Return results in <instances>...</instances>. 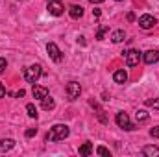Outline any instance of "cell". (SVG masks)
Wrapping results in <instances>:
<instances>
[{
  "label": "cell",
  "mask_w": 159,
  "mask_h": 157,
  "mask_svg": "<svg viewBox=\"0 0 159 157\" xmlns=\"http://www.w3.org/2000/svg\"><path fill=\"white\" fill-rule=\"evenodd\" d=\"M115 122L119 124V128L126 129V131H131V129L135 128V126L131 124L129 117H128V113H124V111H119V113H117V117H115Z\"/></svg>",
  "instance_id": "cell-3"
},
{
  "label": "cell",
  "mask_w": 159,
  "mask_h": 157,
  "mask_svg": "<svg viewBox=\"0 0 159 157\" xmlns=\"http://www.w3.org/2000/svg\"><path fill=\"white\" fill-rule=\"evenodd\" d=\"M13 146H15V141L13 139H0V154L9 152Z\"/></svg>",
  "instance_id": "cell-11"
},
{
  "label": "cell",
  "mask_w": 159,
  "mask_h": 157,
  "mask_svg": "<svg viewBox=\"0 0 159 157\" xmlns=\"http://www.w3.org/2000/svg\"><path fill=\"white\" fill-rule=\"evenodd\" d=\"M124 39H126V32H124V30H115V32L111 34V41H113V43H122Z\"/></svg>",
  "instance_id": "cell-16"
},
{
  "label": "cell",
  "mask_w": 159,
  "mask_h": 157,
  "mask_svg": "<svg viewBox=\"0 0 159 157\" xmlns=\"http://www.w3.org/2000/svg\"><path fill=\"white\" fill-rule=\"evenodd\" d=\"M148 118H150V115H148L144 109H139V111L135 113V120H137L139 124H144V122H148Z\"/></svg>",
  "instance_id": "cell-18"
},
{
  "label": "cell",
  "mask_w": 159,
  "mask_h": 157,
  "mask_svg": "<svg viewBox=\"0 0 159 157\" xmlns=\"http://www.w3.org/2000/svg\"><path fill=\"white\" fill-rule=\"evenodd\" d=\"M69 135H70L69 126H65V124H56V126H52V129L46 133V141H48V142H57V141L67 139Z\"/></svg>",
  "instance_id": "cell-1"
},
{
  "label": "cell",
  "mask_w": 159,
  "mask_h": 157,
  "mask_svg": "<svg viewBox=\"0 0 159 157\" xmlns=\"http://www.w3.org/2000/svg\"><path fill=\"white\" fill-rule=\"evenodd\" d=\"M65 91H67V98L69 100H76L81 94V85H80L78 81H69L67 87H65Z\"/></svg>",
  "instance_id": "cell-4"
},
{
  "label": "cell",
  "mask_w": 159,
  "mask_h": 157,
  "mask_svg": "<svg viewBox=\"0 0 159 157\" xmlns=\"http://www.w3.org/2000/svg\"><path fill=\"white\" fill-rule=\"evenodd\" d=\"M117 2H120V0H117Z\"/></svg>",
  "instance_id": "cell-32"
},
{
  "label": "cell",
  "mask_w": 159,
  "mask_h": 157,
  "mask_svg": "<svg viewBox=\"0 0 159 157\" xmlns=\"http://www.w3.org/2000/svg\"><path fill=\"white\" fill-rule=\"evenodd\" d=\"M41 102H43V109H44V111H52V109L56 107V102H54V98H52L50 94H48V96H44Z\"/></svg>",
  "instance_id": "cell-12"
},
{
  "label": "cell",
  "mask_w": 159,
  "mask_h": 157,
  "mask_svg": "<svg viewBox=\"0 0 159 157\" xmlns=\"http://www.w3.org/2000/svg\"><path fill=\"white\" fill-rule=\"evenodd\" d=\"M46 52H48V56H50L52 61H56V63H61L63 61V54H61V50L57 48L56 43H48L46 44Z\"/></svg>",
  "instance_id": "cell-5"
},
{
  "label": "cell",
  "mask_w": 159,
  "mask_h": 157,
  "mask_svg": "<svg viewBox=\"0 0 159 157\" xmlns=\"http://www.w3.org/2000/svg\"><path fill=\"white\" fill-rule=\"evenodd\" d=\"M69 15H70L72 19H80V17H83V7H81V6H72V7L69 9Z\"/></svg>",
  "instance_id": "cell-15"
},
{
  "label": "cell",
  "mask_w": 159,
  "mask_h": 157,
  "mask_svg": "<svg viewBox=\"0 0 159 157\" xmlns=\"http://www.w3.org/2000/svg\"><path fill=\"white\" fill-rule=\"evenodd\" d=\"M143 59H144L146 65L157 63L159 61V50H148V52H144V54H143Z\"/></svg>",
  "instance_id": "cell-9"
},
{
  "label": "cell",
  "mask_w": 159,
  "mask_h": 157,
  "mask_svg": "<svg viewBox=\"0 0 159 157\" xmlns=\"http://www.w3.org/2000/svg\"><path fill=\"white\" fill-rule=\"evenodd\" d=\"M6 67H7V61H6L4 57H0V74L6 70Z\"/></svg>",
  "instance_id": "cell-25"
},
{
  "label": "cell",
  "mask_w": 159,
  "mask_h": 157,
  "mask_svg": "<svg viewBox=\"0 0 159 157\" xmlns=\"http://www.w3.org/2000/svg\"><path fill=\"white\" fill-rule=\"evenodd\" d=\"M91 154H93V144H91V142H83V144L80 146V155L87 157V155H91Z\"/></svg>",
  "instance_id": "cell-17"
},
{
  "label": "cell",
  "mask_w": 159,
  "mask_h": 157,
  "mask_svg": "<svg viewBox=\"0 0 159 157\" xmlns=\"http://www.w3.org/2000/svg\"><path fill=\"white\" fill-rule=\"evenodd\" d=\"M93 4H102V2H106V0H91Z\"/></svg>",
  "instance_id": "cell-31"
},
{
  "label": "cell",
  "mask_w": 159,
  "mask_h": 157,
  "mask_svg": "<svg viewBox=\"0 0 159 157\" xmlns=\"http://www.w3.org/2000/svg\"><path fill=\"white\" fill-rule=\"evenodd\" d=\"M41 74H43L41 65H30V67L24 70V79H26L28 83H35V81L41 78Z\"/></svg>",
  "instance_id": "cell-2"
},
{
  "label": "cell",
  "mask_w": 159,
  "mask_h": 157,
  "mask_svg": "<svg viewBox=\"0 0 159 157\" xmlns=\"http://www.w3.org/2000/svg\"><path fill=\"white\" fill-rule=\"evenodd\" d=\"M6 96V89H4V85L0 83V98H4Z\"/></svg>",
  "instance_id": "cell-28"
},
{
  "label": "cell",
  "mask_w": 159,
  "mask_h": 157,
  "mask_svg": "<svg viewBox=\"0 0 159 157\" xmlns=\"http://www.w3.org/2000/svg\"><path fill=\"white\" fill-rule=\"evenodd\" d=\"M93 15H94V17H96V19H98V17H100V15H102V11H100V9H93Z\"/></svg>",
  "instance_id": "cell-29"
},
{
  "label": "cell",
  "mask_w": 159,
  "mask_h": 157,
  "mask_svg": "<svg viewBox=\"0 0 159 157\" xmlns=\"http://www.w3.org/2000/svg\"><path fill=\"white\" fill-rule=\"evenodd\" d=\"M124 57H126V65L128 67H137L139 61H141V57H143V54L139 50H129V52L124 54Z\"/></svg>",
  "instance_id": "cell-6"
},
{
  "label": "cell",
  "mask_w": 159,
  "mask_h": 157,
  "mask_svg": "<svg viewBox=\"0 0 159 157\" xmlns=\"http://www.w3.org/2000/svg\"><path fill=\"white\" fill-rule=\"evenodd\" d=\"M143 155L144 157H159V148L157 146H144L143 148Z\"/></svg>",
  "instance_id": "cell-13"
},
{
  "label": "cell",
  "mask_w": 159,
  "mask_h": 157,
  "mask_svg": "<svg viewBox=\"0 0 159 157\" xmlns=\"http://www.w3.org/2000/svg\"><path fill=\"white\" fill-rule=\"evenodd\" d=\"M113 79H115V83H126L128 81V72L126 70H117L115 74H113Z\"/></svg>",
  "instance_id": "cell-14"
},
{
  "label": "cell",
  "mask_w": 159,
  "mask_h": 157,
  "mask_svg": "<svg viewBox=\"0 0 159 157\" xmlns=\"http://www.w3.org/2000/svg\"><path fill=\"white\" fill-rule=\"evenodd\" d=\"M26 113H28L30 118H37V107H35L34 104H28V105H26Z\"/></svg>",
  "instance_id": "cell-20"
},
{
  "label": "cell",
  "mask_w": 159,
  "mask_h": 157,
  "mask_svg": "<svg viewBox=\"0 0 159 157\" xmlns=\"http://www.w3.org/2000/svg\"><path fill=\"white\" fill-rule=\"evenodd\" d=\"M63 11H65V7H63V4H61L59 0H50V2H48V13H50V15L61 17Z\"/></svg>",
  "instance_id": "cell-8"
},
{
  "label": "cell",
  "mask_w": 159,
  "mask_h": 157,
  "mask_svg": "<svg viewBox=\"0 0 159 157\" xmlns=\"http://www.w3.org/2000/svg\"><path fill=\"white\" fill-rule=\"evenodd\" d=\"M24 135H26V137L30 139V137H34V135H37V129H35V128H30V129H26V133H24Z\"/></svg>",
  "instance_id": "cell-24"
},
{
  "label": "cell",
  "mask_w": 159,
  "mask_h": 157,
  "mask_svg": "<svg viewBox=\"0 0 159 157\" xmlns=\"http://www.w3.org/2000/svg\"><path fill=\"white\" fill-rule=\"evenodd\" d=\"M96 154H98V155H106V157L111 155V152H109L107 148H104V146H98V148H96Z\"/></svg>",
  "instance_id": "cell-22"
},
{
  "label": "cell",
  "mask_w": 159,
  "mask_h": 157,
  "mask_svg": "<svg viewBox=\"0 0 159 157\" xmlns=\"http://www.w3.org/2000/svg\"><path fill=\"white\" fill-rule=\"evenodd\" d=\"M107 32H109V26H100V28H98V32H96V39L102 41V39H104V35H106Z\"/></svg>",
  "instance_id": "cell-21"
},
{
  "label": "cell",
  "mask_w": 159,
  "mask_h": 157,
  "mask_svg": "<svg viewBox=\"0 0 159 157\" xmlns=\"http://www.w3.org/2000/svg\"><path fill=\"white\" fill-rule=\"evenodd\" d=\"M157 24V19L154 17V15H141L139 17V26L143 28V30H150V28H154Z\"/></svg>",
  "instance_id": "cell-7"
},
{
  "label": "cell",
  "mask_w": 159,
  "mask_h": 157,
  "mask_svg": "<svg viewBox=\"0 0 159 157\" xmlns=\"http://www.w3.org/2000/svg\"><path fill=\"white\" fill-rule=\"evenodd\" d=\"M146 105L148 107H154V109H159V98H156V100H146Z\"/></svg>",
  "instance_id": "cell-23"
},
{
  "label": "cell",
  "mask_w": 159,
  "mask_h": 157,
  "mask_svg": "<svg viewBox=\"0 0 159 157\" xmlns=\"http://www.w3.org/2000/svg\"><path fill=\"white\" fill-rule=\"evenodd\" d=\"M32 94H34V98L43 100L44 96H48V89H46V87H39V85H34V89H32Z\"/></svg>",
  "instance_id": "cell-10"
},
{
  "label": "cell",
  "mask_w": 159,
  "mask_h": 157,
  "mask_svg": "<svg viewBox=\"0 0 159 157\" xmlns=\"http://www.w3.org/2000/svg\"><path fill=\"white\" fill-rule=\"evenodd\" d=\"M150 135H152V137H156V139H159V126L150 129Z\"/></svg>",
  "instance_id": "cell-26"
},
{
  "label": "cell",
  "mask_w": 159,
  "mask_h": 157,
  "mask_svg": "<svg viewBox=\"0 0 159 157\" xmlns=\"http://www.w3.org/2000/svg\"><path fill=\"white\" fill-rule=\"evenodd\" d=\"M91 105L96 109V115H98V118H100V122H104V124H106V122H107V118H106V115H104V109H102L94 100H91Z\"/></svg>",
  "instance_id": "cell-19"
},
{
  "label": "cell",
  "mask_w": 159,
  "mask_h": 157,
  "mask_svg": "<svg viewBox=\"0 0 159 157\" xmlns=\"http://www.w3.org/2000/svg\"><path fill=\"white\" fill-rule=\"evenodd\" d=\"M128 20H129V22H133V20H135V15H133V13H131V11H129V13H128Z\"/></svg>",
  "instance_id": "cell-30"
},
{
  "label": "cell",
  "mask_w": 159,
  "mask_h": 157,
  "mask_svg": "<svg viewBox=\"0 0 159 157\" xmlns=\"http://www.w3.org/2000/svg\"><path fill=\"white\" fill-rule=\"evenodd\" d=\"M24 94H26V91H24V89H20V91H17V92H15V98H22Z\"/></svg>",
  "instance_id": "cell-27"
}]
</instances>
